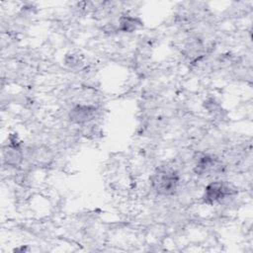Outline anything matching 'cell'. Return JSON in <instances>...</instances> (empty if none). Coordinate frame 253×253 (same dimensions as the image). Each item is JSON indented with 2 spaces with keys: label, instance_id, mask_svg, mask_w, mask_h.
<instances>
[{
  "label": "cell",
  "instance_id": "277c9868",
  "mask_svg": "<svg viewBox=\"0 0 253 253\" xmlns=\"http://www.w3.org/2000/svg\"><path fill=\"white\" fill-rule=\"evenodd\" d=\"M96 108L90 105H78L70 111V119L76 124H85L95 117Z\"/></svg>",
  "mask_w": 253,
  "mask_h": 253
},
{
  "label": "cell",
  "instance_id": "7a4b0ae2",
  "mask_svg": "<svg viewBox=\"0 0 253 253\" xmlns=\"http://www.w3.org/2000/svg\"><path fill=\"white\" fill-rule=\"evenodd\" d=\"M235 194V189L227 182L212 181L204 191L203 201L207 205L220 204Z\"/></svg>",
  "mask_w": 253,
  "mask_h": 253
},
{
  "label": "cell",
  "instance_id": "8992f818",
  "mask_svg": "<svg viewBox=\"0 0 253 253\" xmlns=\"http://www.w3.org/2000/svg\"><path fill=\"white\" fill-rule=\"evenodd\" d=\"M140 26H141V22L133 17L126 16L120 20L121 30L125 32H133L137 30Z\"/></svg>",
  "mask_w": 253,
  "mask_h": 253
},
{
  "label": "cell",
  "instance_id": "5b68a950",
  "mask_svg": "<svg viewBox=\"0 0 253 253\" xmlns=\"http://www.w3.org/2000/svg\"><path fill=\"white\" fill-rule=\"evenodd\" d=\"M22 153L18 145L16 144H10L7 147V150H5V159L9 164L16 165L21 161Z\"/></svg>",
  "mask_w": 253,
  "mask_h": 253
},
{
  "label": "cell",
  "instance_id": "3957f363",
  "mask_svg": "<svg viewBox=\"0 0 253 253\" xmlns=\"http://www.w3.org/2000/svg\"><path fill=\"white\" fill-rule=\"evenodd\" d=\"M194 171L201 177H212L221 173L222 164L214 155L202 154L196 158Z\"/></svg>",
  "mask_w": 253,
  "mask_h": 253
},
{
  "label": "cell",
  "instance_id": "6da1fadb",
  "mask_svg": "<svg viewBox=\"0 0 253 253\" xmlns=\"http://www.w3.org/2000/svg\"><path fill=\"white\" fill-rule=\"evenodd\" d=\"M152 190L159 196L174 195L180 184V176L171 166H160L150 177Z\"/></svg>",
  "mask_w": 253,
  "mask_h": 253
}]
</instances>
